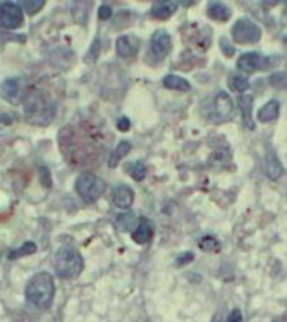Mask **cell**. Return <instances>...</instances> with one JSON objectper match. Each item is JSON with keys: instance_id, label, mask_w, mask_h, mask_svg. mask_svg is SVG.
<instances>
[{"instance_id": "603a6c76", "label": "cell", "mask_w": 287, "mask_h": 322, "mask_svg": "<svg viewBox=\"0 0 287 322\" xmlns=\"http://www.w3.org/2000/svg\"><path fill=\"white\" fill-rule=\"evenodd\" d=\"M129 175H131V178L136 180V181H141L145 178V175H146V166L145 163H141V161H136V163H133L129 166Z\"/></svg>"}, {"instance_id": "d4e9b609", "label": "cell", "mask_w": 287, "mask_h": 322, "mask_svg": "<svg viewBox=\"0 0 287 322\" xmlns=\"http://www.w3.org/2000/svg\"><path fill=\"white\" fill-rule=\"evenodd\" d=\"M270 86L275 89H285L287 88V74L285 72H274L269 79Z\"/></svg>"}, {"instance_id": "6da1fadb", "label": "cell", "mask_w": 287, "mask_h": 322, "mask_svg": "<svg viewBox=\"0 0 287 322\" xmlns=\"http://www.w3.org/2000/svg\"><path fill=\"white\" fill-rule=\"evenodd\" d=\"M54 279L49 272H39L29 280L25 287V297L30 304H34L39 309H47L54 299Z\"/></svg>"}, {"instance_id": "f1b7e54d", "label": "cell", "mask_w": 287, "mask_h": 322, "mask_svg": "<svg viewBox=\"0 0 287 322\" xmlns=\"http://www.w3.org/2000/svg\"><path fill=\"white\" fill-rule=\"evenodd\" d=\"M129 126H131V123H129L128 118H119L118 119V129L119 131H128Z\"/></svg>"}, {"instance_id": "f546056e", "label": "cell", "mask_w": 287, "mask_h": 322, "mask_svg": "<svg viewBox=\"0 0 287 322\" xmlns=\"http://www.w3.org/2000/svg\"><path fill=\"white\" fill-rule=\"evenodd\" d=\"M220 47L225 50V55H232V54H234V49H232V45L227 42V39H222L220 40Z\"/></svg>"}, {"instance_id": "484cf974", "label": "cell", "mask_w": 287, "mask_h": 322, "mask_svg": "<svg viewBox=\"0 0 287 322\" xmlns=\"http://www.w3.org/2000/svg\"><path fill=\"white\" fill-rule=\"evenodd\" d=\"M22 5H24L25 12H27L29 15H32V14L37 12V10H40L44 7V2H40V0H25Z\"/></svg>"}, {"instance_id": "4fadbf2b", "label": "cell", "mask_w": 287, "mask_h": 322, "mask_svg": "<svg viewBox=\"0 0 287 322\" xmlns=\"http://www.w3.org/2000/svg\"><path fill=\"white\" fill-rule=\"evenodd\" d=\"M151 236H153V225H151L148 220H141L139 225L136 226L133 231V240L136 244L143 245V244H148Z\"/></svg>"}, {"instance_id": "ffe728a7", "label": "cell", "mask_w": 287, "mask_h": 322, "mask_svg": "<svg viewBox=\"0 0 287 322\" xmlns=\"http://www.w3.org/2000/svg\"><path fill=\"white\" fill-rule=\"evenodd\" d=\"M229 86L232 91H237V93H244V91L249 89V80H247L244 75H230L229 77Z\"/></svg>"}, {"instance_id": "ac0fdd59", "label": "cell", "mask_w": 287, "mask_h": 322, "mask_svg": "<svg viewBox=\"0 0 287 322\" xmlns=\"http://www.w3.org/2000/svg\"><path fill=\"white\" fill-rule=\"evenodd\" d=\"M129 151H131V143H128V141H121V143L116 146L114 151L109 156V166H111V168L118 166L119 161L123 159L124 156L129 153Z\"/></svg>"}, {"instance_id": "3957f363", "label": "cell", "mask_w": 287, "mask_h": 322, "mask_svg": "<svg viewBox=\"0 0 287 322\" xmlns=\"http://www.w3.org/2000/svg\"><path fill=\"white\" fill-rule=\"evenodd\" d=\"M106 190V183L99 176L93 173H83L76 180V191L78 195L88 203H94L103 196Z\"/></svg>"}, {"instance_id": "9c48e42d", "label": "cell", "mask_w": 287, "mask_h": 322, "mask_svg": "<svg viewBox=\"0 0 287 322\" xmlns=\"http://www.w3.org/2000/svg\"><path fill=\"white\" fill-rule=\"evenodd\" d=\"M0 96L9 103H17L20 98V80L7 79L0 84Z\"/></svg>"}, {"instance_id": "7c38bea8", "label": "cell", "mask_w": 287, "mask_h": 322, "mask_svg": "<svg viewBox=\"0 0 287 322\" xmlns=\"http://www.w3.org/2000/svg\"><path fill=\"white\" fill-rule=\"evenodd\" d=\"M116 50L121 57H131L138 50V40L134 37H129V35H123L116 40Z\"/></svg>"}, {"instance_id": "ba28073f", "label": "cell", "mask_w": 287, "mask_h": 322, "mask_svg": "<svg viewBox=\"0 0 287 322\" xmlns=\"http://www.w3.org/2000/svg\"><path fill=\"white\" fill-rule=\"evenodd\" d=\"M237 65H239L242 70L254 72V70H259V69H267V60L262 57L259 52H245L237 60Z\"/></svg>"}, {"instance_id": "5bb4252c", "label": "cell", "mask_w": 287, "mask_h": 322, "mask_svg": "<svg viewBox=\"0 0 287 322\" xmlns=\"http://www.w3.org/2000/svg\"><path fill=\"white\" fill-rule=\"evenodd\" d=\"M265 173L270 180H277L282 175V165L272 151L267 153V158H265Z\"/></svg>"}, {"instance_id": "52a82bcc", "label": "cell", "mask_w": 287, "mask_h": 322, "mask_svg": "<svg viewBox=\"0 0 287 322\" xmlns=\"http://www.w3.org/2000/svg\"><path fill=\"white\" fill-rule=\"evenodd\" d=\"M170 49H171V37L168 35V32L166 30H156L151 35V54L156 59H163L170 52Z\"/></svg>"}, {"instance_id": "83f0119b", "label": "cell", "mask_w": 287, "mask_h": 322, "mask_svg": "<svg viewBox=\"0 0 287 322\" xmlns=\"http://www.w3.org/2000/svg\"><path fill=\"white\" fill-rule=\"evenodd\" d=\"M227 322H244V319H242V312L239 309L232 310L230 315H229V320Z\"/></svg>"}, {"instance_id": "7402d4cb", "label": "cell", "mask_w": 287, "mask_h": 322, "mask_svg": "<svg viewBox=\"0 0 287 322\" xmlns=\"http://www.w3.org/2000/svg\"><path fill=\"white\" fill-rule=\"evenodd\" d=\"M134 215L133 213H123L116 218V225H118L119 230H129L134 226Z\"/></svg>"}, {"instance_id": "277c9868", "label": "cell", "mask_w": 287, "mask_h": 322, "mask_svg": "<svg viewBox=\"0 0 287 322\" xmlns=\"http://www.w3.org/2000/svg\"><path fill=\"white\" fill-rule=\"evenodd\" d=\"M234 114V103H232L230 96L227 93H217V96L210 101V109L206 113V118L211 119L213 123H224L229 121Z\"/></svg>"}, {"instance_id": "cb8c5ba5", "label": "cell", "mask_w": 287, "mask_h": 322, "mask_svg": "<svg viewBox=\"0 0 287 322\" xmlns=\"http://www.w3.org/2000/svg\"><path fill=\"white\" fill-rule=\"evenodd\" d=\"M200 249L205 252H219L220 244L217 242V238H213V236H203V238L200 240Z\"/></svg>"}, {"instance_id": "4316f807", "label": "cell", "mask_w": 287, "mask_h": 322, "mask_svg": "<svg viewBox=\"0 0 287 322\" xmlns=\"http://www.w3.org/2000/svg\"><path fill=\"white\" fill-rule=\"evenodd\" d=\"M111 12H113V10H111V7H109V5H101V7H99V10H98V14H99V19H101V20H106V19H109V17H111Z\"/></svg>"}, {"instance_id": "9a60e30c", "label": "cell", "mask_w": 287, "mask_h": 322, "mask_svg": "<svg viewBox=\"0 0 287 322\" xmlns=\"http://www.w3.org/2000/svg\"><path fill=\"white\" fill-rule=\"evenodd\" d=\"M208 15L219 22H227L230 19V9L222 2H210L208 4Z\"/></svg>"}, {"instance_id": "8fae6325", "label": "cell", "mask_w": 287, "mask_h": 322, "mask_svg": "<svg viewBox=\"0 0 287 322\" xmlns=\"http://www.w3.org/2000/svg\"><path fill=\"white\" fill-rule=\"evenodd\" d=\"M176 9H178V5H176L175 2H171V0L156 2L153 7H151V15H153L155 19H158V20H166L176 12Z\"/></svg>"}, {"instance_id": "44dd1931", "label": "cell", "mask_w": 287, "mask_h": 322, "mask_svg": "<svg viewBox=\"0 0 287 322\" xmlns=\"http://www.w3.org/2000/svg\"><path fill=\"white\" fill-rule=\"evenodd\" d=\"M35 250H37V247H35L34 242H25V244L20 247L19 250H14L10 252L9 259H19V257H24V255H30V254H35Z\"/></svg>"}, {"instance_id": "4dcf8cb0", "label": "cell", "mask_w": 287, "mask_h": 322, "mask_svg": "<svg viewBox=\"0 0 287 322\" xmlns=\"http://www.w3.org/2000/svg\"><path fill=\"white\" fill-rule=\"evenodd\" d=\"M193 260V254H190V252H186V254H181L180 257H178V264H188V262H191Z\"/></svg>"}, {"instance_id": "30bf717a", "label": "cell", "mask_w": 287, "mask_h": 322, "mask_svg": "<svg viewBox=\"0 0 287 322\" xmlns=\"http://www.w3.org/2000/svg\"><path fill=\"white\" fill-rule=\"evenodd\" d=\"M113 201L118 208H129L134 201V193L129 186H118L113 193Z\"/></svg>"}, {"instance_id": "8992f818", "label": "cell", "mask_w": 287, "mask_h": 322, "mask_svg": "<svg viewBox=\"0 0 287 322\" xmlns=\"http://www.w3.org/2000/svg\"><path fill=\"white\" fill-rule=\"evenodd\" d=\"M24 22V12L19 4L0 2V27L15 30Z\"/></svg>"}, {"instance_id": "7a4b0ae2", "label": "cell", "mask_w": 287, "mask_h": 322, "mask_svg": "<svg viewBox=\"0 0 287 322\" xmlns=\"http://www.w3.org/2000/svg\"><path fill=\"white\" fill-rule=\"evenodd\" d=\"M84 260L74 247H62L55 255V272L60 279H74L83 272Z\"/></svg>"}, {"instance_id": "2e32d148", "label": "cell", "mask_w": 287, "mask_h": 322, "mask_svg": "<svg viewBox=\"0 0 287 322\" xmlns=\"http://www.w3.org/2000/svg\"><path fill=\"white\" fill-rule=\"evenodd\" d=\"M277 116H279V103H277V101H269V103L259 111L257 119H259L260 123H270Z\"/></svg>"}, {"instance_id": "e0dca14e", "label": "cell", "mask_w": 287, "mask_h": 322, "mask_svg": "<svg viewBox=\"0 0 287 322\" xmlns=\"http://www.w3.org/2000/svg\"><path fill=\"white\" fill-rule=\"evenodd\" d=\"M239 106L242 111V118H244V124L247 128H254V123H252V96L245 94L239 99Z\"/></svg>"}, {"instance_id": "d6986e66", "label": "cell", "mask_w": 287, "mask_h": 322, "mask_svg": "<svg viewBox=\"0 0 287 322\" xmlns=\"http://www.w3.org/2000/svg\"><path fill=\"white\" fill-rule=\"evenodd\" d=\"M163 86L168 89H173V91H183V93H186V91H190V84L188 80H185L183 77H180V75H166V77L163 79Z\"/></svg>"}, {"instance_id": "5b68a950", "label": "cell", "mask_w": 287, "mask_h": 322, "mask_svg": "<svg viewBox=\"0 0 287 322\" xmlns=\"http://www.w3.org/2000/svg\"><path fill=\"white\" fill-rule=\"evenodd\" d=\"M260 27L250 19H240L237 20L232 27V37L239 44H255L260 39Z\"/></svg>"}]
</instances>
